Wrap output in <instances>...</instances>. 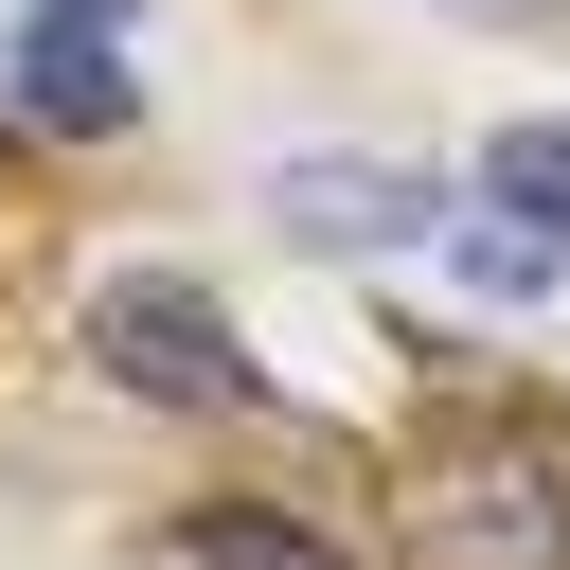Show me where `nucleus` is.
<instances>
[{
    "instance_id": "nucleus-1",
    "label": "nucleus",
    "mask_w": 570,
    "mask_h": 570,
    "mask_svg": "<svg viewBox=\"0 0 570 570\" xmlns=\"http://www.w3.org/2000/svg\"><path fill=\"white\" fill-rule=\"evenodd\" d=\"M392 552L410 570H570V481L534 445H445V463H410Z\"/></svg>"
},
{
    "instance_id": "nucleus-2",
    "label": "nucleus",
    "mask_w": 570,
    "mask_h": 570,
    "mask_svg": "<svg viewBox=\"0 0 570 570\" xmlns=\"http://www.w3.org/2000/svg\"><path fill=\"white\" fill-rule=\"evenodd\" d=\"M89 356H107L142 410H249V392H267L249 338L214 321V285H178V267H107V285H89Z\"/></svg>"
},
{
    "instance_id": "nucleus-3",
    "label": "nucleus",
    "mask_w": 570,
    "mask_h": 570,
    "mask_svg": "<svg viewBox=\"0 0 570 570\" xmlns=\"http://www.w3.org/2000/svg\"><path fill=\"white\" fill-rule=\"evenodd\" d=\"M0 107H18V125H53V142H107L142 89H125V53H107V36L36 18V36H18V71H0Z\"/></svg>"
},
{
    "instance_id": "nucleus-4",
    "label": "nucleus",
    "mask_w": 570,
    "mask_h": 570,
    "mask_svg": "<svg viewBox=\"0 0 570 570\" xmlns=\"http://www.w3.org/2000/svg\"><path fill=\"white\" fill-rule=\"evenodd\" d=\"M285 232H321V249L428 232V178H392V160H303V178H285Z\"/></svg>"
},
{
    "instance_id": "nucleus-5",
    "label": "nucleus",
    "mask_w": 570,
    "mask_h": 570,
    "mask_svg": "<svg viewBox=\"0 0 570 570\" xmlns=\"http://www.w3.org/2000/svg\"><path fill=\"white\" fill-rule=\"evenodd\" d=\"M178 552H196V570H338V552H321L303 517H267V499H196Z\"/></svg>"
},
{
    "instance_id": "nucleus-6",
    "label": "nucleus",
    "mask_w": 570,
    "mask_h": 570,
    "mask_svg": "<svg viewBox=\"0 0 570 570\" xmlns=\"http://www.w3.org/2000/svg\"><path fill=\"white\" fill-rule=\"evenodd\" d=\"M481 178H499V214H517V232H570V125H499V142H481Z\"/></svg>"
},
{
    "instance_id": "nucleus-7",
    "label": "nucleus",
    "mask_w": 570,
    "mask_h": 570,
    "mask_svg": "<svg viewBox=\"0 0 570 570\" xmlns=\"http://www.w3.org/2000/svg\"><path fill=\"white\" fill-rule=\"evenodd\" d=\"M463 285H499V303H534V285H552V232H517V214H499V232H463Z\"/></svg>"
},
{
    "instance_id": "nucleus-8",
    "label": "nucleus",
    "mask_w": 570,
    "mask_h": 570,
    "mask_svg": "<svg viewBox=\"0 0 570 570\" xmlns=\"http://www.w3.org/2000/svg\"><path fill=\"white\" fill-rule=\"evenodd\" d=\"M36 18H71V36H107V18H125V0H36Z\"/></svg>"
},
{
    "instance_id": "nucleus-9",
    "label": "nucleus",
    "mask_w": 570,
    "mask_h": 570,
    "mask_svg": "<svg viewBox=\"0 0 570 570\" xmlns=\"http://www.w3.org/2000/svg\"><path fill=\"white\" fill-rule=\"evenodd\" d=\"M0 125H18V107H0Z\"/></svg>"
}]
</instances>
